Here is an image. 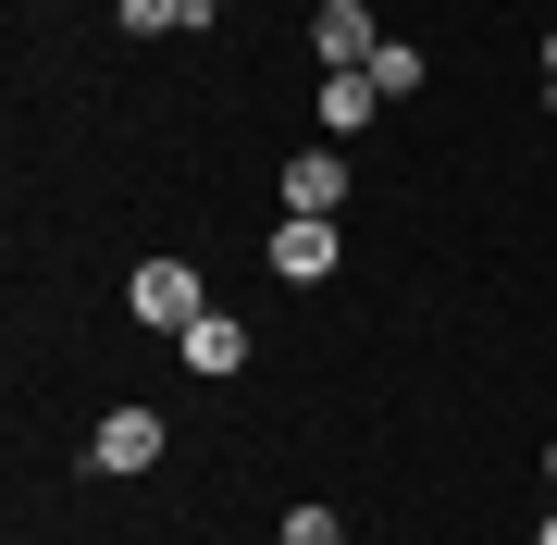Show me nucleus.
Instances as JSON below:
<instances>
[{
  "mask_svg": "<svg viewBox=\"0 0 557 545\" xmlns=\"http://www.w3.org/2000/svg\"><path fill=\"white\" fill-rule=\"evenodd\" d=\"M124 310H137L149 335H186L211 298H199V273H186V261H137V273H124Z\"/></svg>",
  "mask_w": 557,
  "mask_h": 545,
  "instance_id": "1",
  "label": "nucleus"
},
{
  "mask_svg": "<svg viewBox=\"0 0 557 545\" xmlns=\"http://www.w3.org/2000/svg\"><path fill=\"white\" fill-rule=\"evenodd\" d=\"M310 50H322V75H372V50H384V25L359 13V0H322V13H310Z\"/></svg>",
  "mask_w": 557,
  "mask_h": 545,
  "instance_id": "2",
  "label": "nucleus"
},
{
  "mask_svg": "<svg viewBox=\"0 0 557 545\" xmlns=\"http://www.w3.org/2000/svg\"><path fill=\"white\" fill-rule=\"evenodd\" d=\"M149 459H161V409H112L87 434V471H149Z\"/></svg>",
  "mask_w": 557,
  "mask_h": 545,
  "instance_id": "3",
  "label": "nucleus"
},
{
  "mask_svg": "<svg viewBox=\"0 0 557 545\" xmlns=\"http://www.w3.org/2000/svg\"><path fill=\"white\" fill-rule=\"evenodd\" d=\"M273 273H285V285H322V273H335V223L285 211V223H273Z\"/></svg>",
  "mask_w": 557,
  "mask_h": 545,
  "instance_id": "4",
  "label": "nucleus"
},
{
  "mask_svg": "<svg viewBox=\"0 0 557 545\" xmlns=\"http://www.w3.org/2000/svg\"><path fill=\"white\" fill-rule=\"evenodd\" d=\"M335 199H347V162H335V137H322V149H298V162H285V211L335 223Z\"/></svg>",
  "mask_w": 557,
  "mask_h": 545,
  "instance_id": "5",
  "label": "nucleus"
},
{
  "mask_svg": "<svg viewBox=\"0 0 557 545\" xmlns=\"http://www.w3.org/2000/svg\"><path fill=\"white\" fill-rule=\"evenodd\" d=\"M174 347H186V372H211V384H223V372H248V323H236V310H199Z\"/></svg>",
  "mask_w": 557,
  "mask_h": 545,
  "instance_id": "6",
  "label": "nucleus"
},
{
  "mask_svg": "<svg viewBox=\"0 0 557 545\" xmlns=\"http://www.w3.org/2000/svg\"><path fill=\"white\" fill-rule=\"evenodd\" d=\"M372 112H384V87H372V75H322V137H359Z\"/></svg>",
  "mask_w": 557,
  "mask_h": 545,
  "instance_id": "7",
  "label": "nucleus"
},
{
  "mask_svg": "<svg viewBox=\"0 0 557 545\" xmlns=\"http://www.w3.org/2000/svg\"><path fill=\"white\" fill-rule=\"evenodd\" d=\"M372 87H384V100H421V50L384 38V50H372Z\"/></svg>",
  "mask_w": 557,
  "mask_h": 545,
  "instance_id": "8",
  "label": "nucleus"
},
{
  "mask_svg": "<svg viewBox=\"0 0 557 545\" xmlns=\"http://www.w3.org/2000/svg\"><path fill=\"white\" fill-rule=\"evenodd\" d=\"M174 25H199V0H124V38H174Z\"/></svg>",
  "mask_w": 557,
  "mask_h": 545,
  "instance_id": "9",
  "label": "nucleus"
},
{
  "mask_svg": "<svg viewBox=\"0 0 557 545\" xmlns=\"http://www.w3.org/2000/svg\"><path fill=\"white\" fill-rule=\"evenodd\" d=\"M285 545H347V521L335 508H285Z\"/></svg>",
  "mask_w": 557,
  "mask_h": 545,
  "instance_id": "10",
  "label": "nucleus"
},
{
  "mask_svg": "<svg viewBox=\"0 0 557 545\" xmlns=\"http://www.w3.org/2000/svg\"><path fill=\"white\" fill-rule=\"evenodd\" d=\"M545 100H557V38H545Z\"/></svg>",
  "mask_w": 557,
  "mask_h": 545,
  "instance_id": "11",
  "label": "nucleus"
},
{
  "mask_svg": "<svg viewBox=\"0 0 557 545\" xmlns=\"http://www.w3.org/2000/svg\"><path fill=\"white\" fill-rule=\"evenodd\" d=\"M533 545H557V508H545V521H533Z\"/></svg>",
  "mask_w": 557,
  "mask_h": 545,
  "instance_id": "12",
  "label": "nucleus"
},
{
  "mask_svg": "<svg viewBox=\"0 0 557 545\" xmlns=\"http://www.w3.org/2000/svg\"><path fill=\"white\" fill-rule=\"evenodd\" d=\"M545 484H557V446H545Z\"/></svg>",
  "mask_w": 557,
  "mask_h": 545,
  "instance_id": "13",
  "label": "nucleus"
},
{
  "mask_svg": "<svg viewBox=\"0 0 557 545\" xmlns=\"http://www.w3.org/2000/svg\"><path fill=\"white\" fill-rule=\"evenodd\" d=\"M199 13H211V0H199Z\"/></svg>",
  "mask_w": 557,
  "mask_h": 545,
  "instance_id": "14",
  "label": "nucleus"
}]
</instances>
